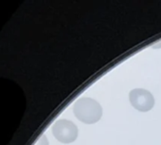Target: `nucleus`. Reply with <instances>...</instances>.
<instances>
[{
	"label": "nucleus",
	"instance_id": "nucleus-4",
	"mask_svg": "<svg viewBox=\"0 0 161 145\" xmlns=\"http://www.w3.org/2000/svg\"><path fill=\"white\" fill-rule=\"evenodd\" d=\"M35 145H48V141H47V138L45 137V136H42L40 137V139L37 141V143Z\"/></svg>",
	"mask_w": 161,
	"mask_h": 145
},
{
	"label": "nucleus",
	"instance_id": "nucleus-1",
	"mask_svg": "<svg viewBox=\"0 0 161 145\" xmlns=\"http://www.w3.org/2000/svg\"><path fill=\"white\" fill-rule=\"evenodd\" d=\"M73 112L79 120L87 124L96 123L103 116L101 104L91 98H80L78 100L73 106Z\"/></svg>",
	"mask_w": 161,
	"mask_h": 145
},
{
	"label": "nucleus",
	"instance_id": "nucleus-3",
	"mask_svg": "<svg viewBox=\"0 0 161 145\" xmlns=\"http://www.w3.org/2000/svg\"><path fill=\"white\" fill-rule=\"evenodd\" d=\"M129 100L131 104L141 112H147L154 105V99L152 93L142 88L132 90L129 94Z\"/></svg>",
	"mask_w": 161,
	"mask_h": 145
},
{
	"label": "nucleus",
	"instance_id": "nucleus-2",
	"mask_svg": "<svg viewBox=\"0 0 161 145\" xmlns=\"http://www.w3.org/2000/svg\"><path fill=\"white\" fill-rule=\"evenodd\" d=\"M52 133L60 142L67 144L76 140L78 137V127L70 120H60L53 125Z\"/></svg>",
	"mask_w": 161,
	"mask_h": 145
}]
</instances>
